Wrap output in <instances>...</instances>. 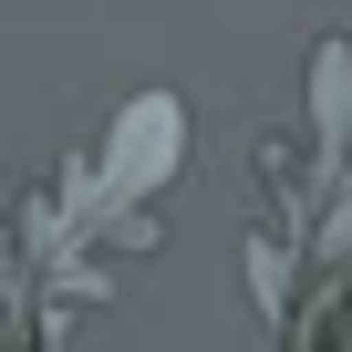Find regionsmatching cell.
I'll return each instance as SVG.
<instances>
[{
	"instance_id": "1",
	"label": "cell",
	"mask_w": 352,
	"mask_h": 352,
	"mask_svg": "<svg viewBox=\"0 0 352 352\" xmlns=\"http://www.w3.org/2000/svg\"><path fill=\"white\" fill-rule=\"evenodd\" d=\"M176 166V94H145V104H124V124H114V155H104V176L124 197H145L155 176Z\"/></svg>"
}]
</instances>
